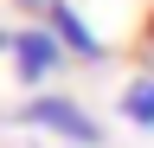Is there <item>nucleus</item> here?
Here are the masks:
<instances>
[{
  "label": "nucleus",
  "mask_w": 154,
  "mask_h": 148,
  "mask_svg": "<svg viewBox=\"0 0 154 148\" xmlns=\"http://www.w3.org/2000/svg\"><path fill=\"white\" fill-rule=\"evenodd\" d=\"M13 122L51 135L58 148H103V122H96L77 97H64V90H32V97L13 109Z\"/></svg>",
  "instance_id": "nucleus-1"
},
{
  "label": "nucleus",
  "mask_w": 154,
  "mask_h": 148,
  "mask_svg": "<svg viewBox=\"0 0 154 148\" xmlns=\"http://www.w3.org/2000/svg\"><path fill=\"white\" fill-rule=\"evenodd\" d=\"M7 58H13V77L38 90V84H51L58 71L71 65V52L58 45V32H51L45 20H38V26H19V32H13V52H7Z\"/></svg>",
  "instance_id": "nucleus-2"
},
{
  "label": "nucleus",
  "mask_w": 154,
  "mask_h": 148,
  "mask_svg": "<svg viewBox=\"0 0 154 148\" xmlns=\"http://www.w3.org/2000/svg\"><path fill=\"white\" fill-rule=\"evenodd\" d=\"M38 20H45V26L58 32V45H64L77 65H103V58H109V52H103V39L90 32V20H84V13L71 7V0H51V7L38 13Z\"/></svg>",
  "instance_id": "nucleus-3"
},
{
  "label": "nucleus",
  "mask_w": 154,
  "mask_h": 148,
  "mask_svg": "<svg viewBox=\"0 0 154 148\" xmlns=\"http://www.w3.org/2000/svg\"><path fill=\"white\" fill-rule=\"evenodd\" d=\"M122 122H135V129H154V71H141V77H128L122 84Z\"/></svg>",
  "instance_id": "nucleus-4"
},
{
  "label": "nucleus",
  "mask_w": 154,
  "mask_h": 148,
  "mask_svg": "<svg viewBox=\"0 0 154 148\" xmlns=\"http://www.w3.org/2000/svg\"><path fill=\"white\" fill-rule=\"evenodd\" d=\"M13 7H26V13H45V7H51V0H13Z\"/></svg>",
  "instance_id": "nucleus-5"
},
{
  "label": "nucleus",
  "mask_w": 154,
  "mask_h": 148,
  "mask_svg": "<svg viewBox=\"0 0 154 148\" xmlns=\"http://www.w3.org/2000/svg\"><path fill=\"white\" fill-rule=\"evenodd\" d=\"M0 52H13V32H0Z\"/></svg>",
  "instance_id": "nucleus-6"
},
{
  "label": "nucleus",
  "mask_w": 154,
  "mask_h": 148,
  "mask_svg": "<svg viewBox=\"0 0 154 148\" xmlns=\"http://www.w3.org/2000/svg\"><path fill=\"white\" fill-rule=\"evenodd\" d=\"M148 45H154V13H148Z\"/></svg>",
  "instance_id": "nucleus-7"
}]
</instances>
